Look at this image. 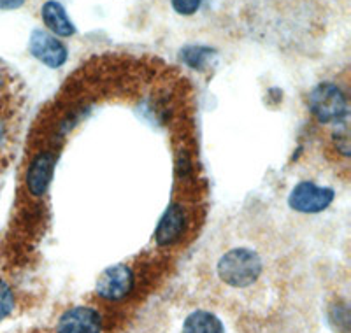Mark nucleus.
<instances>
[{
    "label": "nucleus",
    "mask_w": 351,
    "mask_h": 333,
    "mask_svg": "<svg viewBox=\"0 0 351 333\" xmlns=\"http://www.w3.org/2000/svg\"><path fill=\"white\" fill-rule=\"evenodd\" d=\"M55 155L53 153H40L30 163L27 172V188L34 197H43L48 190L55 169Z\"/></svg>",
    "instance_id": "7"
},
{
    "label": "nucleus",
    "mask_w": 351,
    "mask_h": 333,
    "mask_svg": "<svg viewBox=\"0 0 351 333\" xmlns=\"http://www.w3.org/2000/svg\"><path fill=\"white\" fill-rule=\"evenodd\" d=\"M25 4V0H0V9H18Z\"/></svg>",
    "instance_id": "14"
},
{
    "label": "nucleus",
    "mask_w": 351,
    "mask_h": 333,
    "mask_svg": "<svg viewBox=\"0 0 351 333\" xmlns=\"http://www.w3.org/2000/svg\"><path fill=\"white\" fill-rule=\"evenodd\" d=\"M309 106L319 123H341L350 111L341 88L332 83L318 84L309 97Z\"/></svg>",
    "instance_id": "2"
},
{
    "label": "nucleus",
    "mask_w": 351,
    "mask_h": 333,
    "mask_svg": "<svg viewBox=\"0 0 351 333\" xmlns=\"http://www.w3.org/2000/svg\"><path fill=\"white\" fill-rule=\"evenodd\" d=\"M183 333H225V330L215 314L208 310H195L184 319Z\"/></svg>",
    "instance_id": "10"
},
{
    "label": "nucleus",
    "mask_w": 351,
    "mask_h": 333,
    "mask_svg": "<svg viewBox=\"0 0 351 333\" xmlns=\"http://www.w3.org/2000/svg\"><path fill=\"white\" fill-rule=\"evenodd\" d=\"M134 288V272L127 265H112L97 279L95 291L106 300H121Z\"/></svg>",
    "instance_id": "4"
},
{
    "label": "nucleus",
    "mask_w": 351,
    "mask_h": 333,
    "mask_svg": "<svg viewBox=\"0 0 351 333\" xmlns=\"http://www.w3.org/2000/svg\"><path fill=\"white\" fill-rule=\"evenodd\" d=\"M181 58H183L190 67L204 69L206 64L209 62V58H211V49L200 48V46H192V48L183 49Z\"/></svg>",
    "instance_id": "11"
},
{
    "label": "nucleus",
    "mask_w": 351,
    "mask_h": 333,
    "mask_svg": "<svg viewBox=\"0 0 351 333\" xmlns=\"http://www.w3.org/2000/svg\"><path fill=\"white\" fill-rule=\"evenodd\" d=\"M30 53L40 60L44 65L51 69H58L67 60V48L51 34L44 30H34L30 36Z\"/></svg>",
    "instance_id": "5"
},
{
    "label": "nucleus",
    "mask_w": 351,
    "mask_h": 333,
    "mask_svg": "<svg viewBox=\"0 0 351 333\" xmlns=\"http://www.w3.org/2000/svg\"><path fill=\"white\" fill-rule=\"evenodd\" d=\"M184 228V212L181 209V206L178 204H172L165 214L160 219L158 226H156V242L160 246H169L172 242H176L180 238L181 232Z\"/></svg>",
    "instance_id": "8"
},
{
    "label": "nucleus",
    "mask_w": 351,
    "mask_h": 333,
    "mask_svg": "<svg viewBox=\"0 0 351 333\" xmlns=\"http://www.w3.org/2000/svg\"><path fill=\"white\" fill-rule=\"evenodd\" d=\"M43 20L46 27L51 30L53 34L60 37H71L76 34V27L69 20L67 12L62 8V4L55 2V0H48L43 5Z\"/></svg>",
    "instance_id": "9"
},
{
    "label": "nucleus",
    "mask_w": 351,
    "mask_h": 333,
    "mask_svg": "<svg viewBox=\"0 0 351 333\" xmlns=\"http://www.w3.org/2000/svg\"><path fill=\"white\" fill-rule=\"evenodd\" d=\"M218 278L230 288H247L255 284L263 272V260L250 247H234L219 258Z\"/></svg>",
    "instance_id": "1"
},
{
    "label": "nucleus",
    "mask_w": 351,
    "mask_h": 333,
    "mask_svg": "<svg viewBox=\"0 0 351 333\" xmlns=\"http://www.w3.org/2000/svg\"><path fill=\"white\" fill-rule=\"evenodd\" d=\"M14 309V295L4 281H0V321L5 319Z\"/></svg>",
    "instance_id": "12"
},
{
    "label": "nucleus",
    "mask_w": 351,
    "mask_h": 333,
    "mask_svg": "<svg viewBox=\"0 0 351 333\" xmlns=\"http://www.w3.org/2000/svg\"><path fill=\"white\" fill-rule=\"evenodd\" d=\"M202 0H172V8L176 12H180L183 16H190V14H195L200 9Z\"/></svg>",
    "instance_id": "13"
},
{
    "label": "nucleus",
    "mask_w": 351,
    "mask_h": 333,
    "mask_svg": "<svg viewBox=\"0 0 351 333\" xmlns=\"http://www.w3.org/2000/svg\"><path fill=\"white\" fill-rule=\"evenodd\" d=\"M334 190L330 188H319L311 181H302L291 190L288 197V204L297 212L304 214H316L327 209L334 202Z\"/></svg>",
    "instance_id": "3"
},
{
    "label": "nucleus",
    "mask_w": 351,
    "mask_h": 333,
    "mask_svg": "<svg viewBox=\"0 0 351 333\" xmlns=\"http://www.w3.org/2000/svg\"><path fill=\"white\" fill-rule=\"evenodd\" d=\"M102 319L92 307L77 306L69 309L58 321V333H100Z\"/></svg>",
    "instance_id": "6"
}]
</instances>
